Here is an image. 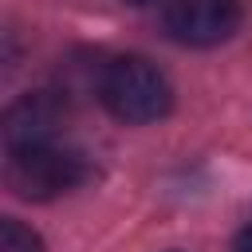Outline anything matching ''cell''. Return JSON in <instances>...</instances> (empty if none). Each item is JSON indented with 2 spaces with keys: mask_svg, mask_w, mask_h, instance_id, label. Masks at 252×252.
<instances>
[{
  "mask_svg": "<svg viewBox=\"0 0 252 252\" xmlns=\"http://www.w3.org/2000/svg\"><path fill=\"white\" fill-rule=\"evenodd\" d=\"M232 252H252V224H248V228L232 240Z\"/></svg>",
  "mask_w": 252,
  "mask_h": 252,
  "instance_id": "cell-6",
  "label": "cell"
},
{
  "mask_svg": "<svg viewBox=\"0 0 252 252\" xmlns=\"http://www.w3.org/2000/svg\"><path fill=\"white\" fill-rule=\"evenodd\" d=\"M98 98L102 106L130 126H146L169 114L173 106V87L169 79L142 55H122L110 59L98 75Z\"/></svg>",
  "mask_w": 252,
  "mask_h": 252,
  "instance_id": "cell-1",
  "label": "cell"
},
{
  "mask_svg": "<svg viewBox=\"0 0 252 252\" xmlns=\"http://www.w3.org/2000/svg\"><path fill=\"white\" fill-rule=\"evenodd\" d=\"M126 4H150V0H126Z\"/></svg>",
  "mask_w": 252,
  "mask_h": 252,
  "instance_id": "cell-7",
  "label": "cell"
},
{
  "mask_svg": "<svg viewBox=\"0 0 252 252\" xmlns=\"http://www.w3.org/2000/svg\"><path fill=\"white\" fill-rule=\"evenodd\" d=\"M63 114H67L63 110V98L51 94V91H35V94L16 98L8 106V114H4V146H8V154L12 150H32V146L55 142Z\"/></svg>",
  "mask_w": 252,
  "mask_h": 252,
  "instance_id": "cell-4",
  "label": "cell"
},
{
  "mask_svg": "<svg viewBox=\"0 0 252 252\" xmlns=\"http://www.w3.org/2000/svg\"><path fill=\"white\" fill-rule=\"evenodd\" d=\"M91 177V165L79 150H67L59 142L32 146V150H12L4 165V181L16 197L24 201H55L71 189H79Z\"/></svg>",
  "mask_w": 252,
  "mask_h": 252,
  "instance_id": "cell-2",
  "label": "cell"
},
{
  "mask_svg": "<svg viewBox=\"0 0 252 252\" xmlns=\"http://www.w3.org/2000/svg\"><path fill=\"white\" fill-rule=\"evenodd\" d=\"M0 252H43V240L39 232H32L28 224L20 220H0Z\"/></svg>",
  "mask_w": 252,
  "mask_h": 252,
  "instance_id": "cell-5",
  "label": "cell"
},
{
  "mask_svg": "<svg viewBox=\"0 0 252 252\" xmlns=\"http://www.w3.org/2000/svg\"><path fill=\"white\" fill-rule=\"evenodd\" d=\"M244 4L240 0H169L165 32L185 47H217L240 32Z\"/></svg>",
  "mask_w": 252,
  "mask_h": 252,
  "instance_id": "cell-3",
  "label": "cell"
}]
</instances>
